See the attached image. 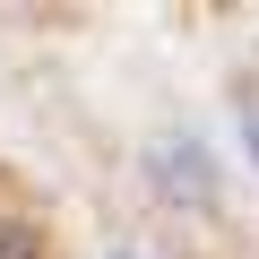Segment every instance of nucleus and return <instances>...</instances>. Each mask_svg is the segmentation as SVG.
<instances>
[{
    "label": "nucleus",
    "mask_w": 259,
    "mask_h": 259,
    "mask_svg": "<svg viewBox=\"0 0 259 259\" xmlns=\"http://www.w3.org/2000/svg\"><path fill=\"white\" fill-rule=\"evenodd\" d=\"M147 182H156V199H173V207H216V156L190 139V130L147 147Z\"/></svg>",
    "instance_id": "f257e3e1"
},
{
    "label": "nucleus",
    "mask_w": 259,
    "mask_h": 259,
    "mask_svg": "<svg viewBox=\"0 0 259 259\" xmlns=\"http://www.w3.org/2000/svg\"><path fill=\"white\" fill-rule=\"evenodd\" d=\"M242 147H250V164H259V104H242Z\"/></svg>",
    "instance_id": "7ed1b4c3"
},
{
    "label": "nucleus",
    "mask_w": 259,
    "mask_h": 259,
    "mask_svg": "<svg viewBox=\"0 0 259 259\" xmlns=\"http://www.w3.org/2000/svg\"><path fill=\"white\" fill-rule=\"evenodd\" d=\"M112 259H139V250H112Z\"/></svg>",
    "instance_id": "20e7f679"
},
{
    "label": "nucleus",
    "mask_w": 259,
    "mask_h": 259,
    "mask_svg": "<svg viewBox=\"0 0 259 259\" xmlns=\"http://www.w3.org/2000/svg\"><path fill=\"white\" fill-rule=\"evenodd\" d=\"M0 259H26V225H0Z\"/></svg>",
    "instance_id": "f03ea898"
}]
</instances>
